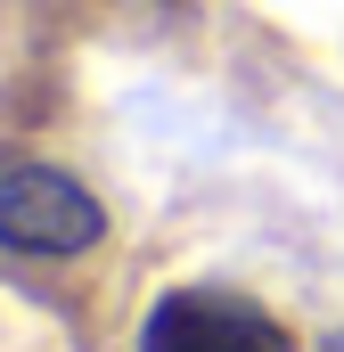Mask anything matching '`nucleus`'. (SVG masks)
I'll list each match as a JSON object with an SVG mask.
<instances>
[{"label":"nucleus","instance_id":"obj_1","mask_svg":"<svg viewBox=\"0 0 344 352\" xmlns=\"http://www.w3.org/2000/svg\"><path fill=\"white\" fill-rule=\"evenodd\" d=\"M107 238V205L58 164H8L0 173V246L33 263H66Z\"/></svg>","mask_w":344,"mask_h":352},{"label":"nucleus","instance_id":"obj_2","mask_svg":"<svg viewBox=\"0 0 344 352\" xmlns=\"http://www.w3.org/2000/svg\"><path fill=\"white\" fill-rule=\"evenodd\" d=\"M131 352H295V336L238 287H172L148 303Z\"/></svg>","mask_w":344,"mask_h":352}]
</instances>
